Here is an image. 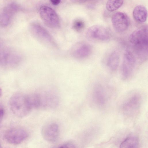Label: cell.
I'll return each instance as SVG.
<instances>
[{
    "label": "cell",
    "mask_w": 148,
    "mask_h": 148,
    "mask_svg": "<svg viewBox=\"0 0 148 148\" xmlns=\"http://www.w3.org/2000/svg\"><path fill=\"white\" fill-rule=\"evenodd\" d=\"M148 31L147 25L142 26L133 32L128 38L136 55L143 60L148 57Z\"/></svg>",
    "instance_id": "1"
},
{
    "label": "cell",
    "mask_w": 148,
    "mask_h": 148,
    "mask_svg": "<svg viewBox=\"0 0 148 148\" xmlns=\"http://www.w3.org/2000/svg\"><path fill=\"white\" fill-rule=\"evenodd\" d=\"M9 105L12 112L20 118L27 115L33 109L29 96L22 94L13 95L9 100Z\"/></svg>",
    "instance_id": "2"
},
{
    "label": "cell",
    "mask_w": 148,
    "mask_h": 148,
    "mask_svg": "<svg viewBox=\"0 0 148 148\" xmlns=\"http://www.w3.org/2000/svg\"><path fill=\"white\" fill-rule=\"evenodd\" d=\"M36 94L37 109H52L56 107L59 104V97L55 92L47 91Z\"/></svg>",
    "instance_id": "3"
},
{
    "label": "cell",
    "mask_w": 148,
    "mask_h": 148,
    "mask_svg": "<svg viewBox=\"0 0 148 148\" xmlns=\"http://www.w3.org/2000/svg\"><path fill=\"white\" fill-rule=\"evenodd\" d=\"M141 97L138 92L131 94L125 99L122 106L123 113L126 116H132L138 112L141 106Z\"/></svg>",
    "instance_id": "4"
},
{
    "label": "cell",
    "mask_w": 148,
    "mask_h": 148,
    "mask_svg": "<svg viewBox=\"0 0 148 148\" xmlns=\"http://www.w3.org/2000/svg\"><path fill=\"white\" fill-rule=\"evenodd\" d=\"M136 59L134 54L130 50L126 49L123 54L121 68V78L127 80L131 77L134 70Z\"/></svg>",
    "instance_id": "5"
},
{
    "label": "cell",
    "mask_w": 148,
    "mask_h": 148,
    "mask_svg": "<svg viewBox=\"0 0 148 148\" xmlns=\"http://www.w3.org/2000/svg\"><path fill=\"white\" fill-rule=\"evenodd\" d=\"M86 36L89 40L95 42H106L111 38L108 30L99 25H94L89 27L86 31Z\"/></svg>",
    "instance_id": "6"
},
{
    "label": "cell",
    "mask_w": 148,
    "mask_h": 148,
    "mask_svg": "<svg viewBox=\"0 0 148 148\" xmlns=\"http://www.w3.org/2000/svg\"><path fill=\"white\" fill-rule=\"evenodd\" d=\"M40 16L45 24L51 28H56L60 26V20L55 11L47 6H41L39 10Z\"/></svg>",
    "instance_id": "7"
},
{
    "label": "cell",
    "mask_w": 148,
    "mask_h": 148,
    "mask_svg": "<svg viewBox=\"0 0 148 148\" xmlns=\"http://www.w3.org/2000/svg\"><path fill=\"white\" fill-rule=\"evenodd\" d=\"M31 33L36 38L51 46L56 47L57 45L49 32L43 27L36 23H32L29 27Z\"/></svg>",
    "instance_id": "8"
},
{
    "label": "cell",
    "mask_w": 148,
    "mask_h": 148,
    "mask_svg": "<svg viewBox=\"0 0 148 148\" xmlns=\"http://www.w3.org/2000/svg\"><path fill=\"white\" fill-rule=\"evenodd\" d=\"M19 8L18 4L12 2L1 8L0 10V25L4 27L9 25Z\"/></svg>",
    "instance_id": "9"
},
{
    "label": "cell",
    "mask_w": 148,
    "mask_h": 148,
    "mask_svg": "<svg viewBox=\"0 0 148 148\" xmlns=\"http://www.w3.org/2000/svg\"><path fill=\"white\" fill-rule=\"evenodd\" d=\"M28 136L27 132L21 128H15L8 130L5 133L4 137L5 140L9 143L13 144H20L26 139Z\"/></svg>",
    "instance_id": "10"
},
{
    "label": "cell",
    "mask_w": 148,
    "mask_h": 148,
    "mask_svg": "<svg viewBox=\"0 0 148 148\" xmlns=\"http://www.w3.org/2000/svg\"><path fill=\"white\" fill-rule=\"evenodd\" d=\"M111 21L114 28L118 32H122L126 31L130 23L129 18L127 15L120 12L113 15Z\"/></svg>",
    "instance_id": "11"
},
{
    "label": "cell",
    "mask_w": 148,
    "mask_h": 148,
    "mask_svg": "<svg viewBox=\"0 0 148 148\" xmlns=\"http://www.w3.org/2000/svg\"><path fill=\"white\" fill-rule=\"evenodd\" d=\"M41 132L43 138L46 141L54 142L57 140L59 136L58 125L54 123L47 124L42 127Z\"/></svg>",
    "instance_id": "12"
},
{
    "label": "cell",
    "mask_w": 148,
    "mask_h": 148,
    "mask_svg": "<svg viewBox=\"0 0 148 148\" xmlns=\"http://www.w3.org/2000/svg\"><path fill=\"white\" fill-rule=\"evenodd\" d=\"M91 97L94 106L99 108L104 107L108 100L106 92L103 88L100 86H97L94 88Z\"/></svg>",
    "instance_id": "13"
},
{
    "label": "cell",
    "mask_w": 148,
    "mask_h": 148,
    "mask_svg": "<svg viewBox=\"0 0 148 148\" xmlns=\"http://www.w3.org/2000/svg\"><path fill=\"white\" fill-rule=\"evenodd\" d=\"M120 55L117 50H114L110 52L108 55L106 61V65L110 71H116L119 65Z\"/></svg>",
    "instance_id": "14"
},
{
    "label": "cell",
    "mask_w": 148,
    "mask_h": 148,
    "mask_svg": "<svg viewBox=\"0 0 148 148\" xmlns=\"http://www.w3.org/2000/svg\"><path fill=\"white\" fill-rule=\"evenodd\" d=\"M92 52V48L89 44L83 43L80 45L74 51V57L78 59H84L89 57Z\"/></svg>",
    "instance_id": "15"
},
{
    "label": "cell",
    "mask_w": 148,
    "mask_h": 148,
    "mask_svg": "<svg viewBox=\"0 0 148 148\" xmlns=\"http://www.w3.org/2000/svg\"><path fill=\"white\" fill-rule=\"evenodd\" d=\"M133 16L137 22L143 23L146 21L147 17V11L144 6L139 5L136 6L133 12Z\"/></svg>",
    "instance_id": "16"
},
{
    "label": "cell",
    "mask_w": 148,
    "mask_h": 148,
    "mask_svg": "<svg viewBox=\"0 0 148 148\" xmlns=\"http://www.w3.org/2000/svg\"><path fill=\"white\" fill-rule=\"evenodd\" d=\"M139 144V140L137 137L134 136H130L127 137L121 143L120 147L137 148L138 147Z\"/></svg>",
    "instance_id": "17"
},
{
    "label": "cell",
    "mask_w": 148,
    "mask_h": 148,
    "mask_svg": "<svg viewBox=\"0 0 148 148\" xmlns=\"http://www.w3.org/2000/svg\"><path fill=\"white\" fill-rule=\"evenodd\" d=\"M124 0H108L106 4L107 10L112 12L120 8L123 5Z\"/></svg>",
    "instance_id": "18"
},
{
    "label": "cell",
    "mask_w": 148,
    "mask_h": 148,
    "mask_svg": "<svg viewBox=\"0 0 148 148\" xmlns=\"http://www.w3.org/2000/svg\"><path fill=\"white\" fill-rule=\"evenodd\" d=\"M84 26L83 21L80 20H77L73 22V27L76 31L80 32L83 30Z\"/></svg>",
    "instance_id": "19"
},
{
    "label": "cell",
    "mask_w": 148,
    "mask_h": 148,
    "mask_svg": "<svg viewBox=\"0 0 148 148\" xmlns=\"http://www.w3.org/2000/svg\"><path fill=\"white\" fill-rule=\"evenodd\" d=\"M59 147L72 148H75V145L73 143L70 142L66 143L60 146Z\"/></svg>",
    "instance_id": "20"
},
{
    "label": "cell",
    "mask_w": 148,
    "mask_h": 148,
    "mask_svg": "<svg viewBox=\"0 0 148 148\" xmlns=\"http://www.w3.org/2000/svg\"><path fill=\"white\" fill-rule=\"evenodd\" d=\"M0 40V62H1L3 55L5 50L3 49L2 44Z\"/></svg>",
    "instance_id": "21"
},
{
    "label": "cell",
    "mask_w": 148,
    "mask_h": 148,
    "mask_svg": "<svg viewBox=\"0 0 148 148\" xmlns=\"http://www.w3.org/2000/svg\"><path fill=\"white\" fill-rule=\"evenodd\" d=\"M4 110L3 109L0 108V126L4 115Z\"/></svg>",
    "instance_id": "22"
},
{
    "label": "cell",
    "mask_w": 148,
    "mask_h": 148,
    "mask_svg": "<svg viewBox=\"0 0 148 148\" xmlns=\"http://www.w3.org/2000/svg\"><path fill=\"white\" fill-rule=\"evenodd\" d=\"M51 3L54 5H57L59 4L61 0H50Z\"/></svg>",
    "instance_id": "23"
},
{
    "label": "cell",
    "mask_w": 148,
    "mask_h": 148,
    "mask_svg": "<svg viewBox=\"0 0 148 148\" xmlns=\"http://www.w3.org/2000/svg\"><path fill=\"white\" fill-rule=\"evenodd\" d=\"M73 1L76 2L82 3L86 1L87 0H71Z\"/></svg>",
    "instance_id": "24"
},
{
    "label": "cell",
    "mask_w": 148,
    "mask_h": 148,
    "mask_svg": "<svg viewBox=\"0 0 148 148\" xmlns=\"http://www.w3.org/2000/svg\"><path fill=\"white\" fill-rule=\"evenodd\" d=\"M0 146H1V145H0Z\"/></svg>",
    "instance_id": "25"
}]
</instances>
